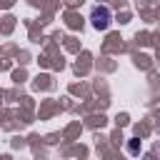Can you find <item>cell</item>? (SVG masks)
I'll return each instance as SVG.
<instances>
[{"mask_svg":"<svg viewBox=\"0 0 160 160\" xmlns=\"http://www.w3.org/2000/svg\"><path fill=\"white\" fill-rule=\"evenodd\" d=\"M110 20H112L110 8H105V5H95V8H92V12H90V22H92L95 30H108V28H110Z\"/></svg>","mask_w":160,"mask_h":160,"instance_id":"cell-1","label":"cell"},{"mask_svg":"<svg viewBox=\"0 0 160 160\" xmlns=\"http://www.w3.org/2000/svg\"><path fill=\"white\" fill-rule=\"evenodd\" d=\"M138 150H140V145H138V140H132L130 142V152H138Z\"/></svg>","mask_w":160,"mask_h":160,"instance_id":"cell-2","label":"cell"}]
</instances>
